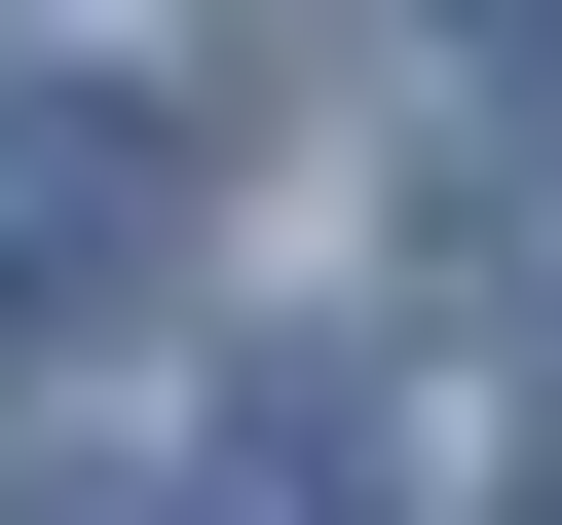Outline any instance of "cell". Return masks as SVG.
<instances>
[{"instance_id":"2","label":"cell","mask_w":562,"mask_h":525,"mask_svg":"<svg viewBox=\"0 0 562 525\" xmlns=\"http://www.w3.org/2000/svg\"><path fill=\"white\" fill-rule=\"evenodd\" d=\"M413 301L562 338V113H450V150H413Z\"/></svg>"},{"instance_id":"1","label":"cell","mask_w":562,"mask_h":525,"mask_svg":"<svg viewBox=\"0 0 562 525\" xmlns=\"http://www.w3.org/2000/svg\"><path fill=\"white\" fill-rule=\"evenodd\" d=\"M150 262H188V113H76L38 76V113H0V301L76 338V301H150Z\"/></svg>"}]
</instances>
